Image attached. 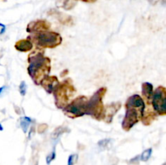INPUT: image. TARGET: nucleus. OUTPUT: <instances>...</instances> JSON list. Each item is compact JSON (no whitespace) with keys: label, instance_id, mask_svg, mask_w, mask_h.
<instances>
[{"label":"nucleus","instance_id":"dca6fc26","mask_svg":"<svg viewBox=\"0 0 166 165\" xmlns=\"http://www.w3.org/2000/svg\"><path fill=\"white\" fill-rule=\"evenodd\" d=\"M155 119V113H148L147 114H143L142 118H141V121L143 122V125L145 126H148L151 123L153 122V121Z\"/></svg>","mask_w":166,"mask_h":165},{"label":"nucleus","instance_id":"0eeeda50","mask_svg":"<svg viewBox=\"0 0 166 165\" xmlns=\"http://www.w3.org/2000/svg\"><path fill=\"white\" fill-rule=\"evenodd\" d=\"M153 106L159 115H166V88L160 86L155 90L152 98Z\"/></svg>","mask_w":166,"mask_h":165},{"label":"nucleus","instance_id":"6e6552de","mask_svg":"<svg viewBox=\"0 0 166 165\" xmlns=\"http://www.w3.org/2000/svg\"><path fill=\"white\" fill-rule=\"evenodd\" d=\"M50 28V23L45 19H38L30 22L27 26L26 31L28 33H36L42 31H48Z\"/></svg>","mask_w":166,"mask_h":165},{"label":"nucleus","instance_id":"f03ea898","mask_svg":"<svg viewBox=\"0 0 166 165\" xmlns=\"http://www.w3.org/2000/svg\"><path fill=\"white\" fill-rule=\"evenodd\" d=\"M126 115L123 118L122 127L125 131H129L144 113L145 105L143 98L139 95H133L126 102Z\"/></svg>","mask_w":166,"mask_h":165},{"label":"nucleus","instance_id":"2eb2a0df","mask_svg":"<svg viewBox=\"0 0 166 165\" xmlns=\"http://www.w3.org/2000/svg\"><path fill=\"white\" fill-rule=\"evenodd\" d=\"M20 124L23 132L26 134L28 131V129L29 127V125L31 124V119L29 117H28V116H22L20 119Z\"/></svg>","mask_w":166,"mask_h":165},{"label":"nucleus","instance_id":"9d476101","mask_svg":"<svg viewBox=\"0 0 166 165\" xmlns=\"http://www.w3.org/2000/svg\"><path fill=\"white\" fill-rule=\"evenodd\" d=\"M59 84V80L56 76H49V75L45 76L43 80H41V84L40 85L42 86L45 91L47 93L51 94L53 93L54 90L56 87V86Z\"/></svg>","mask_w":166,"mask_h":165},{"label":"nucleus","instance_id":"5701e85b","mask_svg":"<svg viewBox=\"0 0 166 165\" xmlns=\"http://www.w3.org/2000/svg\"><path fill=\"white\" fill-rule=\"evenodd\" d=\"M80 1H82L84 3H93L96 1V0H80Z\"/></svg>","mask_w":166,"mask_h":165},{"label":"nucleus","instance_id":"39448f33","mask_svg":"<svg viewBox=\"0 0 166 165\" xmlns=\"http://www.w3.org/2000/svg\"><path fill=\"white\" fill-rule=\"evenodd\" d=\"M27 39L37 46L44 49H54L59 46L63 41V38L59 33L49 30L33 33V35L29 36Z\"/></svg>","mask_w":166,"mask_h":165},{"label":"nucleus","instance_id":"a211bd4d","mask_svg":"<svg viewBox=\"0 0 166 165\" xmlns=\"http://www.w3.org/2000/svg\"><path fill=\"white\" fill-rule=\"evenodd\" d=\"M77 159H78V155H77V154H72V155H70L68 158L67 165H75L76 163Z\"/></svg>","mask_w":166,"mask_h":165},{"label":"nucleus","instance_id":"20e7f679","mask_svg":"<svg viewBox=\"0 0 166 165\" xmlns=\"http://www.w3.org/2000/svg\"><path fill=\"white\" fill-rule=\"evenodd\" d=\"M106 91H107L106 87H101L92 95L89 101L88 100L86 104L87 115H90L97 121L103 120L104 114H105V107H104L102 101H103Z\"/></svg>","mask_w":166,"mask_h":165},{"label":"nucleus","instance_id":"1a4fd4ad","mask_svg":"<svg viewBox=\"0 0 166 165\" xmlns=\"http://www.w3.org/2000/svg\"><path fill=\"white\" fill-rule=\"evenodd\" d=\"M121 107L122 105L120 102H113L110 105H106L105 107V114H104L103 121H105L107 123L111 122L113 116L121 109Z\"/></svg>","mask_w":166,"mask_h":165},{"label":"nucleus","instance_id":"412c9836","mask_svg":"<svg viewBox=\"0 0 166 165\" xmlns=\"http://www.w3.org/2000/svg\"><path fill=\"white\" fill-rule=\"evenodd\" d=\"M110 139H104V140H101L99 142H98V145H99L100 147L101 148H106L107 147L109 143H110Z\"/></svg>","mask_w":166,"mask_h":165},{"label":"nucleus","instance_id":"393cba45","mask_svg":"<svg viewBox=\"0 0 166 165\" xmlns=\"http://www.w3.org/2000/svg\"><path fill=\"white\" fill-rule=\"evenodd\" d=\"M0 130H3V126L0 125Z\"/></svg>","mask_w":166,"mask_h":165},{"label":"nucleus","instance_id":"7ed1b4c3","mask_svg":"<svg viewBox=\"0 0 166 165\" xmlns=\"http://www.w3.org/2000/svg\"><path fill=\"white\" fill-rule=\"evenodd\" d=\"M76 91L72 84V80L66 79L62 83H59L53 91L55 100V105L58 109H63L69 104L70 98Z\"/></svg>","mask_w":166,"mask_h":165},{"label":"nucleus","instance_id":"a878e982","mask_svg":"<svg viewBox=\"0 0 166 165\" xmlns=\"http://www.w3.org/2000/svg\"><path fill=\"white\" fill-rule=\"evenodd\" d=\"M164 165H166V164H165V163H164Z\"/></svg>","mask_w":166,"mask_h":165},{"label":"nucleus","instance_id":"aec40b11","mask_svg":"<svg viewBox=\"0 0 166 165\" xmlns=\"http://www.w3.org/2000/svg\"><path fill=\"white\" fill-rule=\"evenodd\" d=\"M55 156H56V155H55V151L54 150L53 152L47 155V157H46V163L47 164L49 165V163H51V162L53 161L54 159H55Z\"/></svg>","mask_w":166,"mask_h":165},{"label":"nucleus","instance_id":"9b49d317","mask_svg":"<svg viewBox=\"0 0 166 165\" xmlns=\"http://www.w3.org/2000/svg\"><path fill=\"white\" fill-rule=\"evenodd\" d=\"M15 48H16V50L20 51V52H28V51H30L33 49V42L29 41V39L20 40L16 43Z\"/></svg>","mask_w":166,"mask_h":165},{"label":"nucleus","instance_id":"423d86ee","mask_svg":"<svg viewBox=\"0 0 166 165\" xmlns=\"http://www.w3.org/2000/svg\"><path fill=\"white\" fill-rule=\"evenodd\" d=\"M88 98L85 95H80L68 104L63 109L65 115L70 118H76L86 114V104Z\"/></svg>","mask_w":166,"mask_h":165},{"label":"nucleus","instance_id":"b1692460","mask_svg":"<svg viewBox=\"0 0 166 165\" xmlns=\"http://www.w3.org/2000/svg\"><path fill=\"white\" fill-rule=\"evenodd\" d=\"M4 88H6L5 87H0V95H1V92H2L4 90Z\"/></svg>","mask_w":166,"mask_h":165},{"label":"nucleus","instance_id":"4be33fe9","mask_svg":"<svg viewBox=\"0 0 166 165\" xmlns=\"http://www.w3.org/2000/svg\"><path fill=\"white\" fill-rule=\"evenodd\" d=\"M5 30H6V26L3 24V23H0V35L4 33Z\"/></svg>","mask_w":166,"mask_h":165},{"label":"nucleus","instance_id":"f8f14e48","mask_svg":"<svg viewBox=\"0 0 166 165\" xmlns=\"http://www.w3.org/2000/svg\"><path fill=\"white\" fill-rule=\"evenodd\" d=\"M142 95H143L147 101L150 103L151 100L153 98V84L148 83V82H145L142 84Z\"/></svg>","mask_w":166,"mask_h":165},{"label":"nucleus","instance_id":"f257e3e1","mask_svg":"<svg viewBox=\"0 0 166 165\" xmlns=\"http://www.w3.org/2000/svg\"><path fill=\"white\" fill-rule=\"evenodd\" d=\"M28 61L29 66L28 73L36 85H40L41 80L49 75L51 70L50 59L41 51H35L29 54Z\"/></svg>","mask_w":166,"mask_h":165},{"label":"nucleus","instance_id":"6ab92c4d","mask_svg":"<svg viewBox=\"0 0 166 165\" xmlns=\"http://www.w3.org/2000/svg\"><path fill=\"white\" fill-rule=\"evenodd\" d=\"M27 91V84L24 81H22L20 84V93L22 96H24Z\"/></svg>","mask_w":166,"mask_h":165},{"label":"nucleus","instance_id":"4468645a","mask_svg":"<svg viewBox=\"0 0 166 165\" xmlns=\"http://www.w3.org/2000/svg\"><path fill=\"white\" fill-rule=\"evenodd\" d=\"M77 1L78 0H59L58 1V3H60V5L59 6L62 7V8H64L65 10H71L76 6Z\"/></svg>","mask_w":166,"mask_h":165},{"label":"nucleus","instance_id":"ddd939ff","mask_svg":"<svg viewBox=\"0 0 166 165\" xmlns=\"http://www.w3.org/2000/svg\"><path fill=\"white\" fill-rule=\"evenodd\" d=\"M51 12H51V15H55L56 17L59 19V20L61 22V23L66 24V25H70V23H72V19H71V17L67 16V15H66V14L56 12L54 10H52Z\"/></svg>","mask_w":166,"mask_h":165},{"label":"nucleus","instance_id":"f3484780","mask_svg":"<svg viewBox=\"0 0 166 165\" xmlns=\"http://www.w3.org/2000/svg\"><path fill=\"white\" fill-rule=\"evenodd\" d=\"M152 153H153V149H152V148H148V149L145 150L144 152L141 154V155H140L141 161H143V162L148 161V160L149 159V158L151 157Z\"/></svg>","mask_w":166,"mask_h":165}]
</instances>
